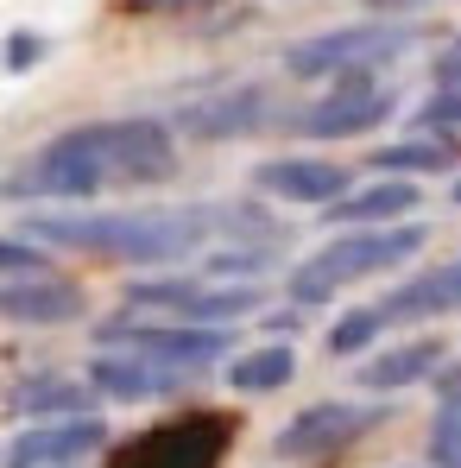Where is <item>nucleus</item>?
<instances>
[{
	"label": "nucleus",
	"mask_w": 461,
	"mask_h": 468,
	"mask_svg": "<svg viewBox=\"0 0 461 468\" xmlns=\"http://www.w3.org/2000/svg\"><path fill=\"white\" fill-rule=\"evenodd\" d=\"M19 234L38 247L101 253L120 266H177L228 229L222 209H95V216H19Z\"/></svg>",
	"instance_id": "obj_1"
},
{
	"label": "nucleus",
	"mask_w": 461,
	"mask_h": 468,
	"mask_svg": "<svg viewBox=\"0 0 461 468\" xmlns=\"http://www.w3.org/2000/svg\"><path fill=\"white\" fill-rule=\"evenodd\" d=\"M424 240H430L424 222H398V229H348V234H335L329 247H316L309 260H298L291 279H285V292H291V304H329L341 285L373 279V272H392V266L417 260Z\"/></svg>",
	"instance_id": "obj_2"
},
{
	"label": "nucleus",
	"mask_w": 461,
	"mask_h": 468,
	"mask_svg": "<svg viewBox=\"0 0 461 468\" xmlns=\"http://www.w3.org/2000/svg\"><path fill=\"white\" fill-rule=\"evenodd\" d=\"M424 38V26L411 19H354V26H329L309 32L298 45H285V77L298 82H335V77H380V64L404 58Z\"/></svg>",
	"instance_id": "obj_3"
},
{
	"label": "nucleus",
	"mask_w": 461,
	"mask_h": 468,
	"mask_svg": "<svg viewBox=\"0 0 461 468\" xmlns=\"http://www.w3.org/2000/svg\"><path fill=\"white\" fill-rule=\"evenodd\" d=\"M101 190H108V165L89 146L82 127H64L58 140H45L32 158H19L0 177V197L6 203H89Z\"/></svg>",
	"instance_id": "obj_4"
},
{
	"label": "nucleus",
	"mask_w": 461,
	"mask_h": 468,
	"mask_svg": "<svg viewBox=\"0 0 461 468\" xmlns=\"http://www.w3.org/2000/svg\"><path fill=\"white\" fill-rule=\"evenodd\" d=\"M95 348L101 355H140L177 374H203L234 355L228 329H190V323H158V316H101L95 323Z\"/></svg>",
	"instance_id": "obj_5"
},
{
	"label": "nucleus",
	"mask_w": 461,
	"mask_h": 468,
	"mask_svg": "<svg viewBox=\"0 0 461 468\" xmlns=\"http://www.w3.org/2000/svg\"><path fill=\"white\" fill-rule=\"evenodd\" d=\"M266 304L259 285H215L203 272L183 279H127V311H152L158 323H190V329H228Z\"/></svg>",
	"instance_id": "obj_6"
},
{
	"label": "nucleus",
	"mask_w": 461,
	"mask_h": 468,
	"mask_svg": "<svg viewBox=\"0 0 461 468\" xmlns=\"http://www.w3.org/2000/svg\"><path fill=\"white\" fill-rule=\"evenodd\" d=\"M82 133H89V146L108 165V184L146 190V184H164V177L177 171V133H171V121H158V114L82 121Z\"/></svg>",
	"instance_id": "obj_7"
},
{
	"label": "nucleus",
	"mask_w": 461,
	"mask_h": 468,
	"mask_svg": "<svg viewBox=\"0 0 461 468\" xmlns=\"http://www.w3.org/2000/svg\"><path fill=\"white\" fill-rule=\"evenodd\" d=\"M385 418V405H354V399H322L304 405L298 418H285V431L272 437V456L278 463H329L341 450H354L361 437H373Z\"/></svg>",
	"instance_id": "obj_8"
},
{
	"label": "nucleus",
	"mask_w": 461,
	"mask_h": 468,
	"mask_svg": "<svg viewBox=\"0 0 461 468\" xmlns=\"http://www.w3.org/2000/svg\"><path fill=\"white\" fill-rule=\"evenodd\" d=\"M234 443V418L228 411H190V418H171L146 437H133L114 468H222Z\"/></svg>",
	"instance_id": "obj_9"
},
{
	"label": "nucleus",
	"mask_w": 461,
	"mask_h": 468,
	"mask_svg": "<svg viewBox=\"0 0 461 468\" xmlns=\"http://www.w3.org/2000/svg\"><path fill=\"white\" fill-rule=\"evenodd\" d=\"M392 108H398V95L380 77H335L329 95H316L309 108L291 114V127L304 140H354V133H373Z\"/></svg>",
	"instance_id": "obj_10"
},
{
	"label": "nucleus",
	"mask_w": 461,
	"mask_h": 468,
	"mask_svg": "<svg viewBox=\"0 0 461 468\" xmlns=\"http://www.w3.org/2000/svg\"><path fill=\"white\" fill-rule=\"evenodd\" d=\"M95 450H108V424L101 418H64V424H26L6 437L0 468H77Z\"/></svg>",
	"instance_id": "obj_11"
},
{
	"label": "nucleus",
	"mask_w": 461,
	"mask_h": 468,
	"mask_svg": "<svg viewBox=\"0 0 461 468\" xmlns=\"http://www.w3.org/2000/svg\"><path fill=\"white\" fill-rule=\"evenodd\" d=\"M266 121H272V95L259 82H240V89H222V95L183 101L171 114V133H183V140H246Z\"/></svg>",
	"instance_id": "obj_12"
},
{
	"label": "nucleus",
	"mask_w": 461,
	"mask_h": 468,
	"mask_svg": "<svg viewBox=\"0 0 461 468\" xmlns=\"http://www.w3.org/2000/svg\"><path fill=\"white\" fill-rule=\"evenodd\" d=\"M253 184L266 197L304 203V209H329V203H341L354 190L348 165H335V158H266V165H253Z\"/></svg>",
	"instance_id": "obj_13"
},
{
	"label": "nucleus",
	"mask_w": 461,
	"mask_h": 468,
	"mask_svg": "<svg viewBox=\"0 0 461 468\" xmlns=\"http://www.w3.org/2000/svg\"><path fill=\"white\" fill-rule=\"evenodd\" d=\"M82 380L95 387V399H114V405H158V399H177L190 387V374L140 361V355H95Z\"/></svg>",
	"instance_id": "obj_14"
},
{
	"label": "nucleus",
	"mask_w": 461,
	"mask_h": 468,
	"mask_svg": "<svg viewBox=\"0 0 461 468\" xmlns=\"http://www.w3.org/2000/svg\"><path fill=\"white\" fill-rule=\"evenodd\" d=\"M89 311V298H82V285L70 279H6L0 285V323H13V329H58V323H77Z\"/></svg>",
	"instance_id": "obj_15"
},
{
	"label": "nucleus",
	"mask_w": 461,
	"mask_h": 468,
	"mask_svg": "<svg viewBox=\"0 0 461 468\" xmlns=\"http://www.w3.org/2000/svg\"><path fill=\"white\" fill-rule=\"evenodd\" d=\"M417 203H424V190L417 184H398V177H373V184H361V190H348L341 203H329L322 209V222L329 229H398L404 216H417Z\"/></svg>",
	"instance_id": "obj_16"
},
{
	"label": "nucleus",
	"mask_w": 461,
	"mask_h": 468,
	"mask_svg": "<svg viewBox=\"0 0 461 468\" xmlns=\"http://www.w3.org/2000/svg\"><path fill=\"white\" fill-rule=\"evenodd\" d=\"M449 311H461V253L443 260V266L411 272L404 285H392L380 298L385 323H424V316H449Z\"/></svg>",
	"instance_id": "obj_17"
},
{
	"label": "nucleus",
	"mask_w": 461,
	"mask_h": 468,
	"mask_svg": "<svg viewBox=\"0 0 461 468\" xmlns=\"http://www.w3.org/2000/svg\"><path fill=\"white\" fill-rule=\"evenodd\" d=\"M6 418L26 424H64V418H95V387L89 380H64V374H26L6 392Z\"/></svg>",
	"instance_id": "obj_18"
},
{
	"label": "nucleus",
	"mask_w": 461,
	"mask_h": 468,
	"mask_svg": "<svg viewBox=\"0 0 461 468\" xmlns=\"http://www.w3.org/2000/svg\"><path fill=\"white\" fill-rule=\"evenodd\" d=\"M443 361H449V342H443V335H411V342H398V348L367 355V361L354 367V380L367 392H404V387H417V380H430Z\"/></svg>",
	"instance_id": "obj_19"
},
{
	"label": "nucleus",
	"mask_w": 461,
	"mask_h": 468,
	"mask_svg": "<svg viewBox=\"0 0 461 468\" xmlns=\"http://www.w3.org/2000/svg\"><path fill=\"white\" fill-rule=\"evenodd\" d=\"M291 374H298V348H291V342H266V348H246V355H234L228 387H234V392H246V399H259V392L291 387Z\"/></svg>",
	"instance_id": "obj_20"
},
{
	"label": "nucleus",
	"mask_w": 461,
	"mask_h": 468,
	"mask_svg": "<svg viewBox=\"0 0 461 468\" xmlns=\"http://www.w3.org/2000/svg\"><path fill=\"white\" fill-rule=\"evenodd\" d=\"M367 165H373L380 177L417 184V177H430V171H449V165H456V146H449V140H398V146H380Z\"/></svg>",
	"instance_id": "obj_21"
},
{
	"label": "nucleus",
	"mask_w": 461,
	"mask_h": 468,
	"mask_svg": "<svg viewBox=\"0 0 461 468\" xmlns=\"http://www.w3.org/2000/svg\"><path fill=\"white\" fill-rule=\"evenodd\" d=\"M385 329H392V323H385V316H380V304H361V311L335 316L322 342H329V355H341V361H348V355H367V348L380 342Z\"/></svg>",
	"instance_id": "obj_22"
},
{
	"label": "nucleus",
	"mask_w": 461,
	"mask_h": 468,
	"mask_svg": "<svg viewBox=\"0 0 461 468\" xmlns=\"http://www.w3.org/2000/svg\"><path fill=\"white\" fill-rule=\"evenodd\" d=\"M430 468H461V392H449L430 418Z\"/></svg>",
	"instance_id": "obj_23"
},
{
	"label": "nucleus",
	"mask_w": 461,
	"mask_h": 468,
	"mask_svg": "<svg viewBox=\"0 0 461 468\" xmlns=\"http://www.w3.org/2000/svg\"><path fill=\"white\" fill-rule=\"evenodd\" d=\"M417 127H424V140H461V89H430V101L411 114Z\"/></svg>",
	"instance_id": "obj_24"
},
{
	"label": "nucleus",
	"mask_w": 461,
	"mask_h": 468,
	"mask_svg": "<svg viewBox=\"0 0 461 468\" xmlns=\"http://www.w3.org/2000/svg\"><path fill=\"white\" fill-rule=\"evenodd\" d=\"M45 266H51V247L26 240V234H0V285L6 279H45Z\"/></svg>",
	"instance_id": "obj_25"
},
{
	"label": "nucleus",
	"mask_w": 461,
	"mask_h": 468,
	"mask_svg": "<svg viewBox=\"0 0 461 468\" xmlns=\"http://www.w3.org/2000/svg\"><path fill=\"white\" fill-rule=\"evenodd\" d=\"M45 51H51V45L19 26V32H6V45H0V70H6V77H32V70L45 64Z\"/></svg>",
	"instance_id": "obj_26"
},
{
	"label": "nucleus",
	"mask_w": 461,
	"mask_h": 468,
	"mask_svg": "<svg viewBox=\"0 0 461 468\" xmlns=\"http://www.w3.org/2000/svg\"><path fill=\"white\" fill-rule=\"evenodd\" d=\"M127 6H133V13H158V19H164V13H209V6H222V0H127Z\"/></svg>",
	"instance_id": "obj_27"
},
{
	"label": "nucleus",
	"mask_w": 461,
	"mask_h": 468,
	"mask_svg": "<svg viewBox=\"0 0 461 468\" xmlns=\"http://www.w3.org/2000/svg\"><path fill=\"white\" fill-rule=\"evenodd\" d=\"M436 89H461V38H449V51L436 58Z\"/></svg>",
	"instance_id": "obj_28"
},
{
	"label": "nucleus",
	"mask_w": 461,
	"mask_h": 468,
	"mask_svg": "<svg viewBox=\"0 0 461 468\" xmlns=\"http://www.w3.org/2000/svg\"><path fill=\"white\" fill-rule=\"evenodd\" d=\"M417 6H430V0H367V13H380V19H392V13H417Z\"/></svg>",
	"instance_id": "obj_29"
},
{
	"label": "nucleus",
	"mask_w": 461,
	"mask_h": 468,
	"mask_svg": "<svg viewBox=\"0 0 461 468\" xmlns=\"http://www.w3.org/2000/svg\"><path fill=\"white\" fill-rule=\"evenodd\" d=\"M456 209H461V177H456Z\"/></svg>",
	"instance_id": "obj_30"
}]
</instances>
